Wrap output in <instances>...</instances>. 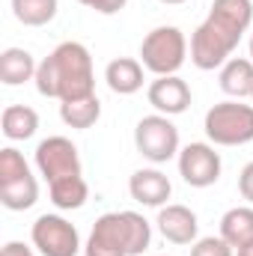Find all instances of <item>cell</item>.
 <instances>
[{
    "label": "cell",
    "instance_id": "44dd1931",
    "mask_svg": "<svg viewBox=\"0 0 253 256\" xmlns=\"http://www.w3.org/2000/svg\"><path fill=\"white\" fill-rule=\"evenodd\" d=\"M57 0H12V15L24 27H45L57 18Z\"/></svg>",
    "mask_w": 253,
    "mask_h": 256
},
{
    "label": "cell",
    "instance_id": "7402d4cb",
    "mask_svg": "<svg viewBox=\"0 0 253 256\" xmlns=\"http://www.w3.org/2000/svg\"><path fill=\"white\" fill-rule=\"evenodd\" d=\"M190 256H236V248L224 236H206L190 244Z\"/></svg>",
    "mask_w": 253,
    "mask_h": 256
},
{
    "label": "cell",
    "instance_id": "f1b7e54d",
    "mask_svg": "<svg viewBox=\"0 0 253 256\" xmlns=\"http://www.w3.org/2000/svg\"><path fill=\"white\" fill-rule=\"evenodd\" d=\"M250 60H253V33H250Z\"/></svg>",
    "mask_w": 253,
    "mask_h": 256
},
{
    "label": "cell",
    "instance_id": "d4e9b609",
    "mask_svg": "<svg viewBox=\"0 0 253 256\" xmlns=\"http://www.w3.org/2000/svg\"><path fill=\"white\" fill-rule=\"evenodd\" d=\"M238 191H242V196L253 206V161L244 164V170L238 173Z\"/></svg>",
    "mask_w": 253,
    "mask_h": 256
},
{
    "label": "cell",
    "instance_id": "f546056e",
    "mask_svg": "<svg viewBox=\"0 0 253 256\" xmlns=\"http://www.w3.org/2000/svg\"><path fill=\"white\" fill-rule=\"evenodd\" d=\"M250 98H253V96H250Z\"/></svg>",
    "mask_w": 253,
    "mask_h": 256
},
{
    "label": "cell",
    "instance_id": "603a6c76",
    "mask_svg": "<svg viewBox=\"0 0 253 256\" xmlns=\"http://www.w3.org/2000/svg\"><path fill=\"white\" fill-rule=\"evenodd\" d=\"M27 170H30V164L24 161V155H21L18 149H12V146L0 149V182L15 179V176H21V173H27Z\"/></svg>",
    "mask_w": 253,
    "mask_h": 256
},
{
    "label": "cell",
    "instance_id": "484cf974",
    "mask_svg": "<svg viewBox=\"0 0 253 256\" xmlns=\"http://www.w3.org/2000/svg\"><path fill=\"white\" fill-rule=\"evenodd\" d=\"M0 256H33V250L24 244V242H6Z\"/></svg>",
    "mask_w": 253,
    "mask_h": 256
},
{
    "label": "cell",
    "instance_id": "7a4b0ae2",
    "mask_svg": "<svg viewBox=\"0 0 253 256\" xmlns=\"http://www.w3.org/2000/svg\"><path fill=\"white\" fill-rule=\"evenodd\" d=\"M36 90L45 98L72 102L96 92V74H92V54L80 42L57 45L36 72Z\"/></svg>",
    "mask_w": 253,
    "mask_h": 256
},
{
    "label": "cell",
    "instance_id": "52a82bcc",
    "mask_svg": "<svg viewBox=\"0 0 253 256\" xmlns=\"http://www.w3.org/2000/svg\"><path fill=\"white\" fill-rule=\"evenodd\" d=\"M30 238L42 256H78L80 250L78 226L68 224L63 214H39L30 230Z\"/></svg>",
    "mask_w": 253,
    "mask_h": 256
},
{
    "label": "cell",
    "instance_id": "5bb4252c",
    "mask_svg": "<svg viewBox=\"0 0 253 256\" xmlns=\"http://www.w3.org/2000/svg\"><path fill=\"white\" fill-rule=\"evenodd\" d=\"M39 200V182L33 176V170L15 176V179H6L0 182V202L9 208V212H24V208H33Z\"/></svg>",
    "mask_w": 253,
    "mask_h": 256
},
{
    "label": "cell",
    "instance_id": "83f0119b",
    "mask_svg": "<svg viewBox=\"0 0 253 256\" xmlns=\"http://www.w3.org/2000/svg\"><path fill=\"white\" fill-rule=\"evenodd\" d=\"M161 3H167V6H179V3H185V0H161Z\"/></svg>",
    "mask_w": 253,
    "mask_h": 256
},
{
    "label": "cell",
    "instance_id": "4316f807",
    "mask_svg": "<svg viewBox=\"0 0 253 256\" xmlns=\"http://www.w3.org/2000/svg\"><path fill=\"white\" fill-rule=\"evenodd\" d=\"M236 256H253V242H248L244 248H238V250H236Z\"/></svg>",
    "mask_w": 253,
    "mask_h": 256
},
{
    "label": "cell",
    "instance_id": "5b68a950",
    "mask_svg": "<svg viewBox=\"0 0 253 256\" xmlns=\"http://www.w3.org/2000/svg\"><path fill=\"white\" fill-rule=\"evenodd\" d=\"M188 57V39L179 27L164 24L146 33V39L140 42V63L146 66L152 74H176Z\"/></svg>",
    "mask_w": 253,
    "mask_h": 256
},
{
    "label": "cell",
    "instance_id": "cb8c5ba5",
    "mask_svg": "<svg viewBox=\"0 0 253 256\" xmlns=\"http://www.w3.org/2000/svg\"><path fill=\"white\" fill-rule=\"evenodd\" d=\"M78 3L92 9V12H98V15H116V12L126 9L128 0H78Z\"/></svg>",
    "mask_w": 253,
    "mask_h": 256
},
{
    "label": "cell",
    "instance_id": "ffe728a7",
    "mask_svg": "<svg viewBox=\"0 0 253 256\" xmlns=\"http://www.w3.org/2000/svg\"><path fill=\"white\" fill-rule=\"evenodd\" d=\"M0 126L9 140H30L39 128V114L27 104H9L0 116Z\"/></svg>",
    "mask_w": 253,
    "mask_h": 256
},
{
    "label": "cell",
    "instance_id": "d6986e66",
    "mask_svg": "<svg viewBox=\"0 0 253 256\" xmlns=\"http://www.w3.org/2000/svg\"><path fill=\"white\" fill-rule=\"evenodd\" d=\"M102 116V102L98 96H84V98H72V102H60V120L68 128H92Z\"/></svg>",
    "mask_w": 253,
    "mask_h": 256
},
{
    "label": "cell",
    "instance_id": "9a60e30c",
    "mask_svg": "<svg viewBox=\"0 0 253 256\" xmlns=\"http://www.w3.org/2000/svg\"><path fill=\"white\" fill-rule=\"evenodd\" d=\"M220 90L230 98H250L253 96V60L230 57L220 66Z\"/></svg>",
    "mask_w": 253,
    "mask_h": 256
},
{
    "label": "cell",
    "instance_id": "30bf717a",
    "mask_svg": "<svg viewBox=\"0 0 253 256\" xmlns=\"http://www.w3.org/2000/svg\"><path fill=\"white\" fill-rule=\"evenodd\" d=\"M149 104L164 114V116H179L185 114L190 104V86L179 78V74H161L149 84V92H146Z\"/></svg>",
    "mask_w": 253,
    "mask_h": 256
},
{
    "label": "cell",
    "instance_id": "8fae6325",
    "mask_svg": "<svg viewBox=\"0 0 253 256\" xmlns=\"http://www.w3.org/2000/svg\"><path fill=\"white\" fill-rule=\"evenodd\" d=\"M158 232L173 242V244H194L196 242V232H200V220L196 214L190 212L188 206L182 202H167L158 208Z\"/></svg>",
    "mask_w": 253,
    "mask_h": 256
},
{
    "label": "cell",
    "instance_id": "7c38bea8",
    "mask_svg": "<svg viewBox=\"0 0 253 256\" xmlns=\"http://www.w3.org/2000/svg\"><path fill=\"white\" fill-rule=\"evenodd\" d=\"M128 194H131V200L140 202V206L161 208V206H167V200H170V194H173V185H170V179H167L161 170L143 167V170L131 173V179H128Z\"/></svg>",
    "mask_w": 253,
    "mask_h": 256
},
{
    "label": "cell",
    "instance_id": "277c9868",
    "mask_svg": "<svg viewBox=\"0 0 253 256\" xmlns=\"http://www.w3.org/2000/svg\"><path fill=\"white\" fill-rule=\"evenodd\" d=\"M202 128L214 146H244L253 140V104H242L238 98L218 102L208 108Z\"/></svg>",
    "mask_w": 253,
    "mask_h": 256
},
{
    "label": "cell",
    "instance_id": "9c48e42d",
    "mask_svg": "<svg viewBox=\"0 0 253 256\" xmlns=\"http://www.w3.org/2000/svg\"><path fill=\"white\" fill-rule=\"evenodd\" d=\"M220 155L212 143H188L179 149V176L190 188H212L220 179Z\"/></svg>",
    "mask_w": 253,
    "mask_h": 256
},
{
    "label": "cell",
    "instance_id": "8992f818",
    "mask_svg": "<svg viewBox=\"0 0 253 256\" xmlns=\"http://www.w3.org/2000/svg\"><path fill=\"white\" fill-rule=\"evenodd\" d=\"M134 146H137V152L146 161L167 164L170 158L179 155V128L173 126L170 116H164V114L143 116L134 126Z\"/></svg>",
    "mask_w": 253,
    "mask_h": 256
},
{
    "label": "cell",
    "instance_id": "ac0fdd59",
    "mask_svg": "<svg viewBox=\"0 0 253 256\" xmlns=\"http://www.w3.org/2000/svg\"><path fill=\"white\" fill-rule=\"evenodd\" d=\"M220 236L238 250L253 242V206H236L220 218Z\"/></svg>",
    "mask_w": 253,
    "mask_h": 256
},
{
    "label": "cell",
    "instance_id": "ba28073f",
    "mask_svg": "<svg viewBox=\"0 0 253 256\" xmlns=\"http://www.w3.org/2000/svg\"><path fill=\"white\" fill-rule=\"evenodd\" d=\"M36 170L39 176H45V182H57L66 176H84L80 173V155L78 146L68 137H45L36 146Z\"/></svg>",
    "mask_w": 253,
    "mask_h": 256
},
{
    "label": "cell",
    "instance_id": "6da1fadb",
    "mask_svg": "<svg viewBox=\"0 0 253 256\" xmlns=\"http://www.w3.org/2000/svg\"><path fill=\"white\" fill-rule=\"evenodd\" d=\"M253 24L250 0H214L206 21L190 36V63L202 72L220 68Z\"/></svg>",
    "mask_w": 253,
    "mask_h": 256
},
{
    "label": "cell",
    "instance_id": "e0dca14e",
    "mask_svg": "<svg viewBox=\"0 0 253 256\" xmlns=\"http://www.w3.org/2000/svg\"><path fill=\"white\" fill-rule=\"evenodd\" d=\"M48 194L60 212H74V208H84V202L90 200V185L84 176H66V179L51 182Z\"/></svg>",
    "mask_w": 253,
    "mask_h": 256
},
{
    "label": "cell",
    "instance_id": "3957f363",
    "mask_svg": "<svg viewBox=\"0 0 253 256\" xmlns=\"http://www.w3.org/2000/svg\"><path fill=\"white\" fill-rule=\"evenodd\" d=\"M152 242V226L137 212H108L92 224L84 244L86 256H137Z\"/></svg>",
    "mask_w": 253,
    "mask_h": 256
},
{
    "label": "cell",
    "instance_id": "4fadbf2b",
    "mask_svg": "<svg viewBox=\"0 0 253 256\" xmlns=\"http://www.w3.org/2000/svg\"><path fill=\"white\" fill-rule=\"evenodd\" d=\"M143 68L146 66L134 57H116L104 68V80L110 86V92L116 96H134L143 90Z\"/></svg>",
    "mask_w": 253,
    "mask_h": 256
},
{
    "label": "cell",
    "instance_id": "2e32d148",
    "mask_svg": "<svg viewBox=\"0 0 253 256\" xmlns=\"http://www.w3.org/2000/svg\"><path fill=\"white\" fill-rule=\"evenodd\" d=\"M36 72L39 66L33 60V54L24 48H6L0 54V80L6 86H21L27 80H36Z\"/></svg>",
    "mask_w": 253,
    "mask_h": 256
}]
</instances>
